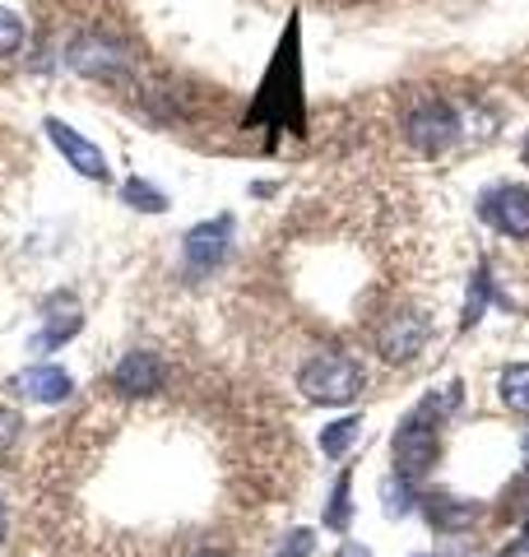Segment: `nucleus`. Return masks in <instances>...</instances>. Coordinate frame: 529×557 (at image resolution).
<instances>
[{
  "instance_id": "5701e85b",
  "label": "nucleus",
  "mask_w": 529,
  "mask_h": 557,
  "mask_svg": "<svg viewBox=\"0 0 529 557\" xmlns=\"http://www.w3.org/2000/svg\"><path fill=\"white\" fill-rule=\"evenodd\" d=\"M340 557H372V553H367L362 544H344V548H340Z\"/></svg>"
},
{
  "instance_id": "a211bd4d",
  "label": "nucleus",
  "mask_w": 529,
  "mask_h": 557,
  "mask_svg": "<svg viewBox=\"0 0 529 557\" xmlns=\"http://www.w3.org/2000/svg\"><path fill=\"white\" fill-rule=\"evenodd\" d=\"M348 474H340V483H334V493H330V507H325V525L330 530H348Z\"/></svg>"
},
{
  "instance_id": "6e6552de",
  "label": "nucleus",
  "mask_w": 529,
  "mask_h": 557,
  "mask_svg": "<svg viewBox=\"0 0 529 557\" xmlns=\"http://www.w3.org/2000/svg\"><path fill=\"white\" fill-rule=\"evenodd\" d=\"M70 65L88 79H121L126 75V51L102 42V38H79L75 47H70Z\"/></svg>"
},
{
  "instance_id": "bb28decb",
  "label": "nucleus",
  "mask_w": 529,
  "mask_h": 557,
  "mask_svg": "<svg viewBox=\"0 0 529 557\" xmlns=\"http://www.w3.org/2000/svg\"><path fill=\"white\" fill-rule=\"evenodd\" d=\"M525 163H529V139H525Z\"/></svg>"
},
{
  "instance_id": "f03ea898",
  "label": "nucleus",
  "mask_w": 529,
  "mask_h": 557,
  "mask_svg": "<svg viewBox=\"0 0 529 557\" xmlns=\"http://www.w3.org/2000/svg\"><path fill=\"white\" fill-rule=\"evenodd\" d=\"M436 423H441V418L428 405H418L399 423V432H395V474L399 479L418 483L436 465V450H441V428Z\"/></svg>"
},
{
  "instance_id": "dca6fc26",
  "label": "nucleus",
  "mask_w": 529,
  "mask_h": 557,
  "mask_svg": "<svg viewBox=\"0 0 529 557\" xmlns=\"http://www.w3.org/2000/svg\"><path fill=\"white\" fill-rule=\"evenodd\" d=\"M381 497H385V516H409L414 511V483L399 479V474L381 487Z\"/></svg>"
},
{
  "instance_id": "ddd939ff",
  "label": "nucleus",
  "mask_w": 529,
  "mask_h": 557,
  "mask_svg": "<svg viewBox=\"0 0 529 557\" xmlns=\"http://www.w3.org/2000/svg\"><path fill=\"white\" fill-rule=\"evenodd\" d=\"M497 391H502V405H506V409L529 413V362H516V368H506L502 381H497Z\"/></svg>"
},
{
  "instance_id": "39448f33",
  "label": "nucleus",
  "mask_w": 529,
  "mask_h": 557,
  "mask_svg": "<svg viewBox=\"0 0 529 557\" xmlns=\"http://www.w3.org/2000/svg\"><path fill=\"white\" fill-rule=\"evenodd\" d=\"M163 381H168L163 358L149 354V348H135V354H126V358H121L116 368H112V391L131 395V399L158 395V391H163Z\"/></svg>"
},
{
  "instance_id": "aec40b11",
  "label": "nucleus",
  "mask_w": 529,
  "mask_h": 557,
  "mask_svg": "<svg viewBox=\"0 0 529 557\" xmlns=\"http://www.w3.org/2000/svg\"><path fill=\"white\" fill-rule=\"evenodd\" d=\"M20 413H14V409H5V405H0V450H5V446H14V437H20Z\"/></svg>"
},
{
  "instance_id": "f8f14e48",
  "label": "nucleus",
  "mask_w": 529,
  "mask_h": 557,
  "mask_svg": "<svg viewBox=\"0 0 529 557\" xmlns=\"http://www.w3.org/2000/svg\"><path fill=\"white\" fill-rule=\"evenodd\" d=\"M473 516H479V507H473V502H460V497H428V520H432L436 530H446V534L465 530Z\"/></svg>"
},
{
  "instance_id": "20e7f679",
  "label": "nucleus",
  "mask_w": 529,
  "mask_h": 557,
  "mask_svg": "<svg viewBox=\"0 0 529 557\" xmlns=\"http://www.w3.org/2000/svg\"><path fill=\"white\" fill-rule=\"evenodd\" d=\"M428 339H432V321L422 317V311H395V317H385V325L377 330V348L385 362H414Z\"/></svg>"
},
{
  "instance_id": "6ab92c4d",
  "label": "nucleus",
  "mask_w": 529,
  "mask_h": 557,
  "mask_svg": "<svg viewBox=\"0 0 529 557\" xmlns=\"http://www.w3.org/2000/svg\"><path fill=\"white\" fill-rule=\"evenodd\" d=\"M24 47V20L14 10H0V61Z\"/></svg>"
},
{
  "instance_id": "f257e3e1",
  "label": "nucleus",
  "mask_w": 529,
  "mask_h": 557,
  "mask_svg": "<svg viewBox=\"0 0 529 557\" xmlns=\"http://www.w3.org/2000/svg\"><path fill=\"white\" fill-rule=\"evenodd\" d=\"M362 368L348 354H316L303 372H297V391L316 405H348L362 395Z\"/></svg>"
},
{
  "instance_id": "9b49d317",
  "label": "nucleus",
  "mask_w": 529,
  "mask_h": 557,
  "mask_svg": "<svg viewBox=\"0 0 529 557\" xmlns=\"http://www.w3.org/2000/svg\"><path fill=\"white\" fill-rule=\"evenodd\" d=\"M79 325H84L79 302L75 298H57V317L47 311V325H42V335H38V348H61Z\"/></svg>"
},
{
  "instance_id": "412c9836",
  "label": "nucleus",
  "mask_w": 529,
  "mask_h": 557,
  "mask_svg": "<svg viewBox=\"0 0 529 557\" xmlns=\"http://www.w3.org/2000/svg\"><path fill=\"white\" fill-rule=\"evenodd\" d=\"M311 544H316V539H311L307 530H293V534H288V544L279 548L274 557H307V553H311Z\"/></svg>"
},
{
  "instance_id": "f3484780",
  "label": "nucleus",
  "mask_w": 529,
  "mask_h": 557,
  "mask_svg": "<svg viewBox=\"0 0 529 557\" xmlns=\"http://www.w3.org/2000/svg\"><path fill=\"white\" fill-rule=\"evenodd\" d=\"M121 200L135 205V209H149V214H153V209H163V205H168L163 190H153L149 182H139V177H131L126 186H121Z\"/></svg>"
},
{
  "instance_id": "9d476101",
  "label": "nucleus",
  "mask_w": 529,
  "mask_h": 557,
  "mask_svg": "<svg viewBox=\"0 0 529 557\" xmlns=\"http://www.w3.org/2000/svg\"><path fill=\"white\" fill-rule=\"evenodd\" d=\"M227 237H233V219H214V223H200V228L186 233V265L190 270H214L219 260L227 256Z\"/></svg>"
},
{
  "instance_id": "7ed1b4c3",
  "label": "nucleus",
  "mask_w": 529,
  "mask_h": 557,
  "mask_svg": "<svg viewBox=\"0 0 529 557\" xmlns=\"http://www.w3.org/2000/svg\"><path fill=\"white\" fill-rule=\"evenodd\" d=\"M404 135H409V145L418 153H428V159H436V153H446L455 139H460V116L451 112V102L441 98H422L418 108L404 116Z\"/></svg>"
},
{
  "instance_id": "4be33fe9",
  "label": "nucleus",
  "mask_w": 529,
  "mask_h": 557,
  "mask_svg": "<svg viewBox=\"0 0 529 557\" xmlns=\"http://www.w3.org/2000/svg\"><path fill=\"white\" fill-rule=\"evenodd\" d=\"M502 557H529V534H525V539H516V544H510Z\"/></svg>"
},
{
  "instance_id": "2eb2a0df",
  "label": "nucleus",
  "mask_w": 529,
  "mask_h": 557,
  "mask_svg": "<svg viewBox=\"0 0 529 557\" xmlns=\"http://www.w3.org/2000/svg\"><path fill=\"white\" fill-rule=\"evenodd\" d=\"M488 293H492V278H488V270H479V274H473V284H469V298H465V317H460V325H465V330L483 321Z\"/></svg>"
},
{
  "instance_id": "0eeeda50",
  "label": "nucleus",
  "mask_w": 529,
  "mask_h": 557,
  "mask_svg": "<svg viewBox=\"0 0 529 557\" xmlns=\"http://www.w3.org/2000/svg\"><path fill=\"white\" fill-rule=\"evenodd\" d=\"M47 139L57 145L65 159H70V168L79 172V177H94V182H108V159H102V149L98 145H88L84 135H75L65 126V121H57V116H47Z\"/></svg>"
},
{
  "instance_id": "4468645a",
  "label": "nucleus",
  "mask_w": 529,
  "mask_h": 557,
  "mask_svg": "<svg viewBox=\"0 0 529 557\" xmlns=\"http://www.w3.org/2000/svg\"><path fill=\"white\" fill-rule=\"evenodd\" d=\"M358 437H362V418H340V423H330L321 432V450L330 460H340V456H348V446Z\"/></svg>"
},
{
  "instance_id": "423d86ee",
  "label": "nucleus",
  "mask_w": 529,
  "mask_h": 557,
  "mask_svg": "<svg viewBox=\"0 0 529 557\" xmlns=\"http://www.w3.org/2000/svg\"><path fill=\"white\" fill-rule=\"evenodd\" d=\"M479 214L506 237H529V190L525 186H492Z\"/></svg>"
},
{
  "instance_id": "1a4fd4ad",
  "label": "nucleus",
  "mask_w": 529,
  "mask_h": 557,
  "mask_svg": "<svg viewBox=\"0 0 529 557\" xmlns=\"http://www.w3.org/2000/svg\"><path fill=\"white\" fill-rule=\"evenodd\" d=\"M10 391L24 395V399H38V405H61V399H70V391H75V381H70L61 368H51V362H38V368H24L14 376Z\"/></svg>"
},
{
  "instance_id": "b1692460",
  "label": "nucleus",
  "mask_w": 529,
  "mask_h": 557,
  "mask_svg": "<svg viewBox=\"0 0 529 557\" xmlns=\"http://www.w3.org/2000/svg\"><path fill=\"white\" fill-rule=\"evenodd\" d=\"M0 544H5V497H0Z\"/></svg>"
},
{
  "instance_id": "a878e982",
  "label": "nucleus",
  "mask_w": 529,
  "mask_h": 557,
  "mask_svg": "<svg viewBox=\"0 0 529 557\" xmlns=\"http://www.w3.org/2000/svg\"><path fill=\"white\" fill-rule=\"evenodd\" d=\"M196 557H227V553H214V548H200Z\"/></svg>"
},
{
  "instance_id": "393cba45",
  "label": "nucleus",
  "mask_w": 529,
  "mask_h": 557,
  "mask_svg": "<svg viewBox=\"0 0 529 557\" xmlns=\"http://www.w3.org/2000/svg\"><path fill=\"white\" fill-rule=\"evenodd\" d=\"M520 456H525V469H529V432H525V442H520Z\"/></svg>"
}]
</instances>
